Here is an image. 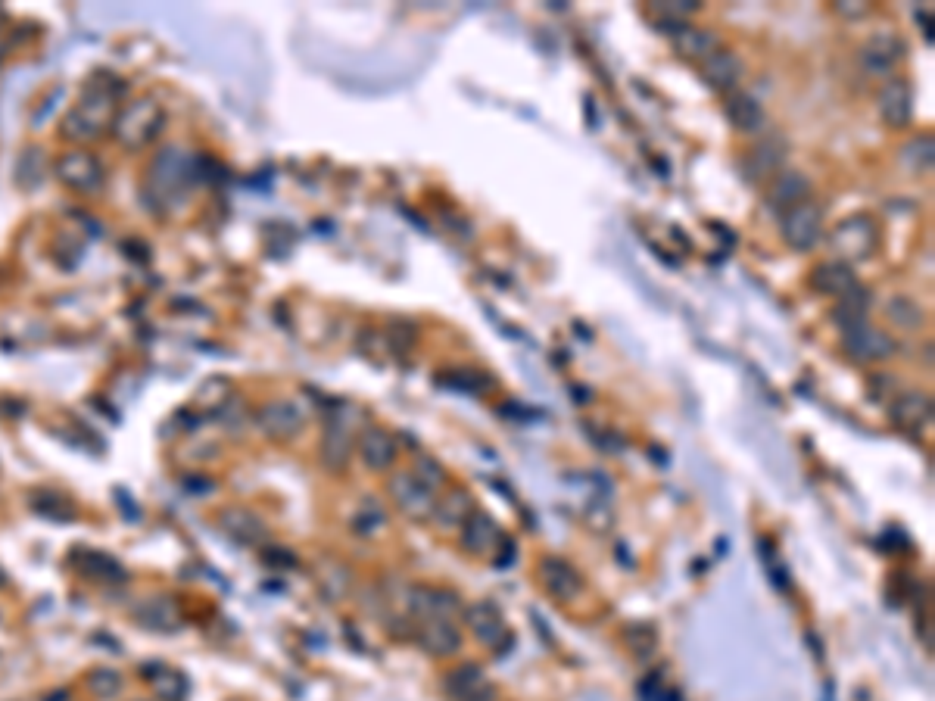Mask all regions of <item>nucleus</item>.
Segmentation results:
<instances>
[{
	"instance_id": "a878e982",
	"label": "nucleus",
	"mask_w": 935,
	"mask_h": 701,
	"mask_svg": "<svg viewBox=\"0 0 935 701\" xmlns=\"http://www.w3.org/2000/svg\"><path fill=\"white\" fill-rule=\"evenodd\" d=\"M886 315H889V321H895V325H898V328H904V331H917V328L923 325V312H920V306H917V303H911V300H904V296H895V300H889Z\"/></svg>"
},
{
	"instance_id": "393cba45",
	"label": "nucleus",
	"mask_w": 935,
	"mask_h": 701,
	"mask_svg": "<svg viewBox=\"0 0 935 701\" xmlns=\"http://www.w3.org/2000/svg\"><path fill=\"white\" fill-rule=\"evenodd\" d=\"M350 449H353L350 434H346V430H343L340 424H331V427H328V434H325V446H322L325 465H328V468H334V471H340L346 462H350Z\"/></svg>"
},
{
	"instance_id": "2f4dec72",
	"label": "nucleus",
	"mask_w": 935,
	"mask_h": 701,
	"mask_svg": "<svg viewBox=\"0 0 935 701\" xmlns=\"http://www.w3.org/2000/svg\"><path fill=\"white\" fill-rule=\"evenodd\" d=\"M91 689H94L100 698H113V695H119L122 680H119V673H113V670H97L94 677H91Z\"/></svg>"
},
{
	"instance_id": "39448f33",
	"label": "nucleus",
	"mask_w": 935,
	"mask_h": 701,
	"mask_svg": "<svg viewBox=\"0 0 935 701\" xmlns=\"http://www.w3.org/2000/svg\"><path fill=\"white\" fill-rule=\"evenodd\" d=\"M462 617H465V627L471 630V636L480 645H487V649H493V652L509 649L512 630H509L502 611L493 602H474V605L462 608Z\"/></svg>"
},
{
	"instance_id": "0eeeda50",
	"label": "nucleus",
	"mask_w": 935,
	"mask_h": 701,
	"mask_svg": "<svg viewBox=\"0 0 935 701\" xmlns=\"http://www.w3.org/2000/svg\"><path fill=\"white\" fill-rule=\"evenodd\" d=\"M406 611L415 620H431V617H456L462 611V602L452 589L443 586H406Z\"/></svg>"
},
{
	"instance_id": "4be33fe9",
	"label": "nucleus",
	"mask_w": 935,
	"mask_h": 701,
	"mask_svg": "<svg viewBox=\"0 0 935 701\" xmlns=\"http://www.w3.org/2000/svg\"><path fill=\"white\" fill-rule=\"evenodd\" d=\"M867 312H870V290L858 284V287H851L845 296H839V303L833 306V321L839 325V331H845L851 325L867 321Z\"/></svg>"
},
{
	"instance_id": "4468645a",
	"label": "nucleus",
	"mask_w": 935,
	"mask_h": 701,
	"mask_svg": "<svg viewBox=\"0 0 935 701\" xmlns=\"http://www.w3.org/2000/svg\"><path fill=\"white\" fill-rule=\"evenodd\" d=\"M699 69H702L705 85L720 91V94H733L739 88V82H742V75H745V66L739 60V53H733L727 47H720L717 53H711L705 63H699Z\"/></svg>"
},
{
	"instance_id": "473e14b6",
	"label": "nucleus",
	"mask_w": 935,
	"mask_h": 701,
	"mask_svg": "<svg viewBox=\"0 0 935 701\" xmlns=\"http://www.w3.org/2000/svg\"><path fill=\"white\" fill-rule=\"evenodd\" d=\"M836 10L842 16H864V13H870V7H848V4H836Z\"/></svg>"
},
{
	"instance_id": "412c9836",
	"label": "nucleus",
	"mask_w": 935,
	"mask_h": 701,
	"mask_svg": "<svg viewBox=\"0 0 935 701\" xmlns=\"http://www.w3.org/2000/svg\"><path fill=\"white\" fill-rule=\"evenodd\" d=\"M471 511H474V499H471V493L468 490H462V487H452L440 502H437V508H434V518L431 521H437L443 530H449V527H462L468 518H471Z\"/></svg>"
},
{
	"instance_id": "f3484780",
	"label": "nucleus",
	"mask_w": 935,
	"mask_h": 701,
	"mask_svg": "<svg viewBox=\"0 0 935 701\" xmlns=\"http://www.w3.org/2000/svg\"><path fill=\"white\" fill-rule=\"evenodd\" d=\"M811 200V178L805 172H780L770 181V194L767 203L773 212H789L792 206Z\"/></svg>"
},
{
	"instance_id": "1a4fd4ad",
	"label": "nucleus",
	"mask_w": 935,
	"mask_h": 701,
	"mask_svg": "<svg viewBox=\"0 0 935 701\" xmlns=\"http://www.w3.org/2000/svg\"><path fill=\"white\" fill-rule=\"evenodd\" d=\"M459 530H462V533H459L462 549H465L468 555H477V558H487V555L499 552V546L505 543V539H509V536L502 533V527L487 515V511H480V508L471 511V518H468Z\"/></svg>"
},
{
	"instance_id": "f257e3e1",
	"label": "nucleus",
	"mask_w": 935,
	"mask_h": 701,
	"mask_svg": "<svg viewBox=\"0 0 935 701\" xmlns=\"http://www.w3.org/2000/svg\"><path fill=\"white\" fill-rule=\"evenodd\" d=\"M876 244H879V228H876V222L870 219V215H864V212L848 215V219H842L833 228V234H830V247L848 265L861 262V259H870Z\"/></svg>"
},
{
	"instance_id": "f8f14e48",
	"label": "nucleus",
	"mask_w": 935,
	"mask_h": 701,
	"mask_svg": "<svg viewBox=\"0 0 935 701\" xmlns=\"http://www.w3.org/2000/svg\"><path fill=\"white\" fill-rule=\"evenodd\" d=\"M876 106L889 128H907L914 119V91L904 78H889L876 94Z\"/></svg>"
},
{
	"instance_id": "72a5a7b5",
	"label": "nucleus",
	"mask_w": 935,
	"mask_h": 701,
	"mask_svg": "<svg viewBox=\"0 0 935 701\" xmlns=\"http://www.w3.org/2000/svg\"><path fill=\"white\" fill-rule=\"evenodd\" d=\"M368 524H378V527H381V524H384V515H381V511H374V515L368 518ZM356 527H359V533H362V530H365V533H371V527H365V521H356Z\"/></svg>"
},
{
	"instance_id": "7ed1b4c3",
	"label": "nucleus",
	"mask_w": 935,
	"mask_h": 701,
	"mask_svg": "<svg viewBox=\"0 0 935 701\" xmlns=\"http://www.w3.org/2000/svg\"><path fill=\"white\" fill-rule=\"evenodd\" d=\"M823 215H826L823 206L814 203V200H805V203L792 206L789 212H783L780 215L783 244L789 250H795V253H808L820 240V234H823Z\"/></svg>"
},
{
	"instance_id": "f03ea898",
	"label": "nucleus",
	"mask_w": 935,
	"mask_h": 701,
	"mask_svg": "<svg viewBox=\"0 0 935 701\" xmlns=\"http://www.w3.org/2000/svg\"><path fill=\"white\" fill-rule=\"evenodd\" d=\"M842 349L851 362L876 365V362L892 359L898 353V343L892 340L889 331L870 325V321H861V325H851L842 331Z\"/></svg>"
},
{
	"instance_id": "dca6fc26",
	"label": "nucleus",
	"mask_w": 935,
	"mask_h": 701,
	"mask_svg": "<svg viewBox=\"0 0 935 701\" xmlns=\"http://www.w3.org/2000/svg\"><path fill=\"white\" fill-rule=\"evenodd\" d=\"M724 113L730 119V125L739 131V134H761L767 128V113L764 106L758 103V97L745 94V91H733L727 94L724 100Z\"/></svg>"
},
{
	"instance_id": "423d86ee",
	"label": "nucleus",
	"mask_w": 935,
	"mask_h": 701,
	"mask_svg": "<svg viewBox=\"0 0 935 701\" xmlns=\"http://www.w3.org/2000/svg\"><path fill=\"white\" fill-rule=\"evenodd\" d=\"M907 57V44L901 35H892V32H879L873 35L870 41H864L861 53H858V63L867 75L873 78H883V75H892L895 66Z\"/></svg>"
},
{
	"instance_id": "20e7f679",
	"label": "nucleus",
	"mask_w": 935,
	"mask_h": 701,
	"mask_svg": "<svg viewBox=\"0 0 935 701\" xmlns=\"http://www.w3.org/2000/svg\"><path fill=\"white\" fill-rule=\"evenodd\" d=\"M387 493L393 499V505L403 511L409 521H431L434 518V508H437V496L431 487H424V483L412 474V471H399L390 477L387 483Z\"/></svg>"
},
{
	"instance_id": "c85d7f7f",
	"label": "nucleus",
	"mask_w": 935,
	"mask_h": 701,
	"mask_svg": "<svg viewBox=\"0 0 935 701\" xmlns=\"http://www.w3.org/2000/svg\"><path fill=\"white\" fill-rule=\"evenodd\" d=\"M153 689H156L159 698H166V701H181L184 692H187V686H184V680L178 677V673H163V677H156Z\"/></svg>"
},
{
	"instance_id": "bb28decb",
	"label": "nucleus",
	"mask_w": 935,
	"mask_h": 701,
	"mask_svg": "<svg viewBox=\"0 0 935 701\" xmlns=\"http://www.w3.org/2000/svg\"><path fill=\"white\" fill-rule=\"evenodd\" d=\"M412 474L424 483V487H431L434 493H437V490L443 487V483H446V468L437 462V458H431V455H418V458H415V471H412Z\"/></svg>"
},
{
	"instance_id": "2eb2a0df",
	"label": "nucleus",
	"mask_w": 935,
	"mask_h": 701,
	"mask_svg": "<svg viewBox=\"0 0 935 701\" xmlns=\"http://www.w3.org/2000/svg\"><path fill=\"white\" fill-rule=\"evenodd\" d=\"M359 455L371 471H390L399 458V443L384 427H365L359 437Z\"/></svg>"
},
{
	"instance_id": "c756f323",
	"label": "nucleus",
	"mask_w": 935,
	"mask_h": 701,
	"mask_svg": "<svg viewBox=\"0 0 935 701\" xmlns=\"http://www.w3.org/2000/svg\"><path fill=\"white\" fill-rule=\"evenodd\" d=\"M175 611L169 602H150L147 605V624H153V630H172L175 627Z\"/></svg>"
},
{
	"instance_id": "5701e85b",
	"label": "nucleus",
	"mask_w": 935,
	"mask_h": 701,
	"mask_svg": "<svg viewBox=\"0 0 935 701\" xmlns=\"http://www.w3.org/2000/svg\"><path fill=\"white\" fill-rule=\"evenodd\" d=\"M929 415H932V406H929V396H923V393H904L895 399V406H892V418L904 430H917V427L929 424Z\"/></svg>"
},
{
	"instance_id": "ddd939ff",
	"label": "nucleus",
	"mask_w": 935,
	"mask_h": 701,
	"mask_svg": "<svg viewBox=\"0 0 935 701\" xmlns=\"http://www.w3.org/2000/svg\"><path fill=\"white\" fill-rule=\"evenodd\" d=\"M540 577H543V586L552 599L558 602H574L580 592H583V577L580 571L574 568L571 561L558 558V555H549L540 561Z\"/></svg>"
},
{
	"instance_id": "9d476101",
	"label": "nucleus",
	"mask_w": 935,
	"mask_h": 701,
	"mask_svg": "<svg viewBox=\"0 0 935 701\" xmlns=\"http://www.w3.org/2000/svg\"><path fill=\"white\" fill-rule=\"evenodd\" d=\"M424 652L437 658L462 652V630L456 627L452 617H431V620H415V636H412Z\"/></svg>"
},
{
	"instance_id": "9b49d317",
	"label": "nucleus",
	"mask_w": 935,
	"mask_h": 701,
	"mask_svg": "<svg viewBox=\"0 0 935 701\" xmlns=\"http://www.w3.org/2000/svg\"><path fill=\"white\" fill-rule=\"evenodd\" d=\"M446 695L452 701H496V686L477 664H459L446 673Z\"/></svg>"
},
{
	"instance_id": "a211bd4d",
	"label": "nucleus",
	"mask_w": 935,
	"mask_h": 701,
	"mask_svg": "<svg viewBox=\"0 0 935 701\" xmlns=\"http://www.w3.org/2000/svg\"><path fill=\"white\" fill-rule=\"evenodd\" d=\"M671 38H674V47L680 50V57L696 60V63H705L711 53L724 47L711 29H699V25H692V22H680L671 32Z\"/></svg>"
},
{
	"instance_id": "6ab92c4d",
	"label": "nucleus",
	"mask_w": 935,
	"mask_h": 701,
	"mask_svg": "<svg viewBox=\"0 0 935 701\" xmlns=\"http://www.w3.org/2000/svg\"><path fill=\"white\" fill-rule=\"evenodd\" d=\"M808 281H811V287L817 290V293H823V296H845L851 287H858V278H854V268L848 265V262H842V259H830V262H820V265H814L811 268V275H808Z\"/></svg>"
},
{
	"instance_id": "6e6552de",
	"label": "nucleus",
	"mask_w": 935,
	"mask_h": 701,
	"mask_svg": "<svg viewBox=\"0 0 935 701\" xmlns=\"http://www.w3.org/2000/svg\"><path fill=\"white\" fill-rule=\"evenodd\" d=\"M789 156V144L783 134H764V138L748 150L745 156V178L748 181H773L783 172V163Z\"/></svg>"
},
{
	"instance_id": "b1692460",
	"label": "nucleus",
	"mask_w": 935,
	"mask_h": 701,
	"mask_svg": "<svg viewBox=\"0 0 935 701\" xmlns=\"http://www.w3.org/2000/svg\"><path fill=\"white\" fill-rule=\"evenodd\" d=\"M222 524H225L228 533H234L240 539V543H262V539H265V527L259 524V518H253L250 511H244V508L225 511Z\"/></svg>"
},
{
	"instance_id": "7c9ffc66",
	"label": "nucleus",
	"mask_w": 935,
	"mask_h": 701,
	"mask_svg": "<svg viewBox=\"0 0 935 701\" xmlns=\"http://www.w3.org/2000/svg\"><path fill=\"white\" fill-rule=\"evenodd\" d=\"M911 156H914V169L917 172L932 166V134H926V138H917L911 147H904V159H911Z\"/></svg>"
},
{
	"instance_id": "cd10ccee",
	"label": "nucleus",
	"mask_w": 935,
	"mask_h": 701,
	"mask_svg": "<svg viewBox=\"0 0 935 701\" xmlns=\"http://www.w3.org/2000/svg\"><path fill=\"white\" fill-rule=\"evenodd\" d=\"M449 377V387H459V390H468V393H487L493 387V381L487 374H477V371H452L446 374Z\"/></svg>"
},
{
	"instance_id": "aec40b11",
	"label": "nucleus",
	"mask_w": 935,
	"mask_h": 701,
	"mask_svg": "<svg viewBox=\"0 0 935 701\" xmlns=\"http://www.w3.org/2000/svg\"><path fill=\"white\" fill-rule=\"evenodd\" d=\"M259 427H262V434H269L275 440H290V437L300 434L303 415H300L297 406H293V402L278 399V402H269V406H262Z\"/></svg>"
}]
</instances>
